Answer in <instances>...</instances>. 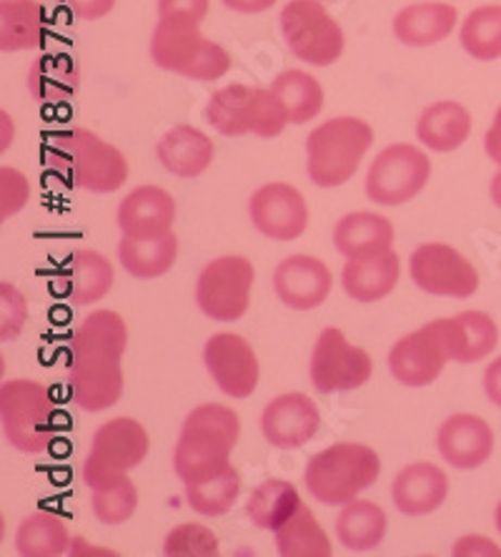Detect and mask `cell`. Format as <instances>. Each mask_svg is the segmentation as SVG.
Masks as SVG:
<instances>
[{
    "label": "cell",
    "instance_id": "2",
    "mask_svg": "<svg viewBox=\"0 0 501 557\" xmlns=\"http://www.w3.org/2000/svg\"><path fill=\"white\" fill-rule=\"evenodd\" d=\"M374 146V128L359 116H336L306 138V174L322 188L343 186Z\"/></svg>",
    "mask_w": 501,
    "mask_h": 557
},
{
    "label": "cell",
    "instance_id": "21",
    "mask_svg": "<svg viewBox=\"0 0 501 557\" xmlns=\"http://www.w3.org/2000/svg\"><path fill=\"white\" fill-rule=\"evenodd\" d=\"M73 403L86 412H103L123 395L121 359L113 357H73L71 364Z\"/></svg>",
    "mask_w": 501,
    "mask_h": 557
},
{
    "label": "cell",
    "instance_id": "3",
    "mask_svg": "<svg viewBox=\"0 0 501 557\" xmlns=\"http://www.w3.org/2000/svg\"><path fill=\"white\" fill-rule=\"evenodd\" d=\"M381 460L361 442H336L314 455L303 470V485L322 505H347L379 480Z\"/></svg>",
    "mask_w": 501,
    "mask_h": 557
},
{
    "label": "cell",
    "instance_id": "12",
    "mask_svg": "<svg viewBox=\"0 0 501 557\" xmlns=\"http://www.w3.org/2000/svg\"><path fill=\"white\" fill-rule=\"evenodd\" d=\"M409 274L431 297L469 299L479 289V272L462 251L441 242L422 244L409 261Z\"/></svg>",
    "mask_w": 501,
    "mask_h": 557
},
{
    "label": "cell",
    "instance_id": "7",
    "mask_svg": "<svg viewBox=\"0 0 501 557\" xmlns=\"http://www.w3.org/2000/svg\"><path fill=\"white\" fill-rule=\"evenodd\" d=\"M281 33L296 59L311 65H331L347 48L341 26L318 0H289L281 11Z\"/></svg>",
    "mask_w": 501,
    "mask_h": 557
},
{
    "label": "cell",
    "instance_id": "37",
    "mask_svg": "<svg viewBox=\"0 0 501 557\" xmlns=\"http://www.w3.org/2000/svg\"><path fill=\"white\" fill-rule=\"evenodd\" d=\"M301 505L299 490L291 482L271 478L253 490L249 505H246V515L259 530H278Z\"/></svg>",
    "mask_w": 501,
    "mask_h": 557
},
{
    "label": "cell",
    "instance_id": "35",
    "mask_svg": "<svg viewBox=\"0 0 501 557\" xmlns=\"http://www.w3.org/2000/svg\"><path fill=\"white\" fill-rule=\"evenodd\" d=\"M113 267L101 251L78 249L68 259V284L73 305H96L113 289Z\"/></svg>",
    "mask_w": 501,
    "mask_h": 557
},
{
    "label": "cell",
    "instance_id": "23",
    "mask_svg": "<svg viewBox=\"0 0 501 557\" xmlns=\"http://www.w3.org/2000/svg\"><path fill=\"white\" fill-rule=\"evenodd\" d=\"M393 224L374 211H351L341 216L334 228L336 251L347 259H372L391 251L393 247Z\"/></svg>",
    "mask_w": 501,
    "mask_h": 557
},
{
    "label": "cell",
    "instance_id": "40",
    "mask_svg": "<svg viewBox=\"0 0 501 557\" xmlns=\"http://www.w3.org/2000/svg\"><path fill=\"white\" fill-rule=\"evenodd\" d=\"M464 51L476 61L501 59V5H481L466 15L462 23Z\"/></svg>",
    "mask_w": 501,
    "mask_h": 557
},
{
    "label": "cell",
    "instance_id": "20",
    "mask_svg": "<svg viewBox=\"0 0 501 557\" xmlns=\"http://www.w3.org/2000/svg\"><path fill=\"white\" fill-rule=\"evenodd\" d=\"M206 44L209 38L201 33V23L184 15H166L153 28L151 59L159 69L186 78Z\"/></svg>",
    "mask_w": 501,
    "mask_h": 557
},
{
    "label": "cell",
    "instance_id": "41",
    "mask_svg": "<svg viewBox=\"0 0 501 557\" xmlns=\"http://www.w3.org/2000/svg\"><path fill=\"white\" fill-rule=\"evenodd\" d=\"M136 507L138 490L128 474L93 487V515L103 525H123L134 518Z\"/></svg>",
    "mask_w": 501,
    "mask_h": 557
},
{
    "label": "cell",
    "instance_id": "8",
    "mask_svg": "<svg viewBox=\"0 0 501 557\" xmlns=\"http://www.w3.org/2000/svg\"><path fill=\"white\" fill-rule=\"evenodd\" d=\"M431 178V161L418 146L391 144L376 156L366 174V196L379 207H401L424 191Z\"/></svg>",
    "mask_w": 501,
    "mask_h": 557
},
{
    "label": "cell",
    "instance_id": "49",
    "mask_svg": "<svg viewBox=\"0 0 501 557\" xmlns=\"http://www.w3.org/2000/svg\"><path fill=\"white\" fill-rule=\"evenodd\" d=\"M484 151L494 163H499L501 169V106L497 109V116H494V124L487 131V136H484Z\"/></svg>",
    "mask_w": 501,
    "mask_h": 557
},
{
    "label": "cell",
    "instance_id": "26",
    "mask_svg": "<svg viewBox=\"0 0 501 557\" xmlns=\"http://www.w3.org/2000/svg\"><path fill=\"white\" fill-rule=\"evenodd\" d=\"M449 357L459 364H474L487 359L499 344V326L487 311H462L443 319Z\"/></svg>",
    "mask_w": 501,
    "mask_h": 557
},
{
    "label": "cell",
    "instance_id": "34",
    "mask_svg": "<svg viewBox=\"0 0 501 557\" xmlns=\"http://www.w3.org/2000/svg\"><path fill=\"white\" fill-rule=\"evenodd\" d=\"M73 547L65 520L55 512H33L15 532V550L23 557H59Z\"/></svg>",
    "mask_w": 501,
    "mask_h": 557
},
{
    "label": "cell",
    "instance_id": "1",
    "mask_svg": "<svg viewBox=\"0 0 501 557\" xmlns=\"http://www.w3.org/2000/svg\"><path fill=\"white\" fill-rule=\"evenodd\" d=\"M241 434V420L226 405H199L188 412L174 453L178 478L199 482L231 465V453Z\"/></svg>",
    "mask_w": 501,
    "mask_h": 557
},
{
    "label": "cell",
    "instance_id": "38",
    "mask_svg": "<svg viewBox=\"0 0 501 557\" xmlns=\"http://www.w3.org/2000/svg\"><path fill=\"white\" fill-rule=\"evenodd\" d=\"M271 91L286 103L293 126L309 124L324 109V88L318 84V78L306 71L291 69L278 73L274 84H271Z\"/></svg>",
    "mask_w": 501,
    "mask_h": 557
},
{
    "label": "cell",
    "instance_id": "31",
    "mask_svg": "<svg viewBox=\"0 0 501 557\" xmlns=\"http://www.w3.org/2000/svg\"><path fill=\"white\" fill-rule=\"evenodd\" d=\"M128 347V326L111 309H98L80 322L71 339L73 357H113L121 359Z\"/></svg>",
    "mask_w": 501,
    "mask_h": 557
},
{
    "label": "cell",
    "instance_id": "11",
    "mask_svg": "<svg viewBox=\"0 0 501 557\" xmlns=\"http://www.w3.org/2000/svg\"><path fill=\"white\" fill-rule=\"evenodd\" d=\"M311 382L318 392H351L364 387L374 374V359L366 349L347 339L336 326H326L311 351Z\"/></svg>",
    "mask_w": 501,
    "mask_h": 557
},
{
    "label": "cell",
    "instance_id": "30",
    "mask_svg": "<svg viewBox=\"0 0 501 557\" xmlns=\"http://www.w3.org/2000/svg\"><path fill=\"white\" fill-rule=\"evenodd\" d=\"M389 518L372 499H351L336 518V537L351 553H372L384 543Z\"/></svg>",
    "mask_w": 501,
    "mask_h": 557
},
{
    "label": "cell",
    "instance_id": "33",
    "mask_svg": "<svg viewBox=\"0 0 501 557\" xmlns=\"http://www.w3.org/2000/svg\"><path fill=\"white\" fill-rule=\"evenodd\" d=\"M80 73L68 53H46L28 71V88L40 103H65L78 91Z\"/></svg>",
    "mask_w": 501,
    "mask_h": 557
},
{
    "label": "cell",
    "instance_id": "39",
    "mask_svg": "<svg viewBox=\"0 0 501 557\" xmlns=\"http://www.w3.org/2000/svg\"><path fill=\"white\" fill-rule=\"evenodd\" d=\"M238 493H241V474H238L234 465L186 485L188 505H191V510L203 515V518L226 515L238 499Z\"/></svg>",
    "mask_w": 501,
    "mask_h": 557
},
{
    "label": "cell",
    "instance_id": "13",
    "mask_svg": "<svg viewBox=\"0 0 501 557\" xmlns=\"http://www.w3.org/2000/svg\"><path fill=\"white\" fill-rule=\"evenodd\" d=\"M449 359L443 319H437L393 344L389 351V372L406 387H429Z\"/></svg>",
    "mask_w": 501,
    "mask_h": 557
},
{
    "label": "cell",
    "instance_id": "4",
    "mask_svg": "<svg viewBox=\"0 0 501 557\" xmlns=\"http://www.w3.org/2000/svg\"><path fill=\"white\" fill-rule=\"evenodd\" d=\"M203 116L221 136L253 134L274 138L291 124L289 109L271 88H251L243 84H231L213 94Z\"/></svg>",
    "mask_w": 501,
    "mask_h": 557
},
{
    "label": "cell",
    "instance_id": "22",
    "mask_svg": "<svg viewBox=\"0 0 501 557\" xmlns=\"http://www.w3.org/2000/svg\"><path fill=\"white\" fill-rule=\"evenodd\" d=\"M447 472L431 462L406 465L391 485L393 505H397L399 512L409 515V518H424V515L437 512L447 503Z\"/></svg>",
    "mask_w": 501,
    "mask_h": 557
},
{
    "label": "cell",
    "instance_id": "19",
    "mask_svg": "<svg viewBox=\"0 0 501 557\" xmlns=\"http://www.w3.org/2000/svg\"><path fill=\"white\" fill-rule=\"evenodd\" d=\"M176 221V199L155 184L136 186L118 207V226L130 239H153L171 232Z\"/></svg>",
    "mask_w": 501,
    "mask_h": 557
},
{
    "label": "cell",
    "instance_id": "51",
    "mask_svg": "<svg viewBox=\"0 0 501 557\" xmlns=\"http://www.w3.org/2000/svg\"><path fill=\"white\" fill-rule=\"evenodd\" d=\"M491 201L497 203V209H501V169L491 178Z\"/></svg>",
    "mask_w": 501,
    "mask_h": 557
},
{
    "label": "cell",
    "instance_id": "6",
    "mask_svg": "<svg viewBox=\"0 0 501 557\" xmlns=\"http://www.w3.org/2000/svg\"><path fill=\"white\" fill-rule=\"evenodd\" d=\"M55 146L73 186L90 194H113L128 182L126 156L93 131L71 128L55 136Z\"/></svg>",
    "mask_w": 501,
    "mask_h": 557
},
{
    "label": "cell",
    "instance_id": "17",
    "mask_svg": "<svg viewBox=\"0 0 501 557\" xmlns=\"http://www.w3.org/2000/svg\"><path fill=\"white\" fill-rule=\"evenodd\" d=\"M334 286V274L322 259L311 253L286 257L274 272L276 297L293 311H311L322 307Z\"/></svg>",
    "mask_w": 501,
    "mask_h": 557
},
{
    "label": "cell",
    "instance_id": "45",
    "mask_svg": "<svg viewBox=\"0 0 501 557\" xmlns=\"http://www.w3.org/2000/svg\"><path fill=\"white\" fill-rule=\"evenodd\" d=\"M211 0H159V15H184V18H193L196 23H203L209 15Z\"/></svg>",
    "mask_w": 501,
    "mask_h": 557
},
{
    "label": "cell",
    "instance_id": "10",
    "mask_svg": "<svg viewBox=\"0 0 501 557\" xmlns=\"http://www.w3.org/2000/svg\"><path fill=\"white\" fill-rule=\"evenodd\" d=\"M256 269L246 257L228 253L203 267L196 282L199 309L213 322H236L251 305V289Z\"/></svg>",
    "mask_w": 501,
    "mask_h": 557
},
{
    "label": "cell",
    "instance_id": "29",
    "mask_svg": "<svg viewBox=\"0 0 501 557\" xmlns=\"http://www.w3.org/2000/svg\"><path fill=\"white\" fill-rule=\"evenodd\" d=\"M48 13L40 0H0V48L30 51L46 44Z\"/></svg>",
    "mask_w": 501,
    "mask_h": 557
},
{
    "label": "cell",
    "instance_id": "43",
    "mask_svg": "<svg viewBox=\"0 0 501 557\" xmlns=\"http://www.w3.org/2000/svg\"><path fill=\"white\" fill-rule=\"evenodd\" d=\"M28 319L26 297L13 284H0V339H15Z\"/></svg>",
    "mask_w": 501,
    "mask_h": 557
},
{
    "label": "cell",
    "instance_id": "48",
    "mask_svg": "<svg viewBox=\"0 0 501 557\" xmlns=\"http://www.w3.org/2000/svg\"><path fill=\"white\" fill-rule=\"evenodd\" d=\"M484 395L489 397L491 405L501 409V357H497L487 370H484Z\"/></svg>",
    "mask_w": 501,
    "mask_h": 557
},
{
    "label": "cell",
    "instance_id": "15",
    "mask_svg": "<svg viewBox=\"0 0 501 557\" xmlns=\"http://www.w3.org/2000/svg\"><path fill=\"white\" fill-rule=\"evenodd\" d=\"M203 362L213 382L234 399L251 397L259 387V357L241 334L218 332L203 347Z\"/></svg>",
    "mask_w": 501,
    "mask_h": 557
},
{
    "label": "cell",
    "instance_id": "47",
    "mask_svg": "<svg viewBox=\"0 0 501 557\" xmlns=\"http://www.w3.org/2000/svg\"><path fill=\"white\" fill-rule=\"evenodd\" d=\"M65 5H68L78 18L101 21L116 8V0H65Z\"/></svg>",
    "mask_w": 501,
    "mask_h": 557
},
{
    "label": "cell",
    "instance_id": "28",
    "mask_svg": "<svg viewBox=\"0 0 501 557\" xmlns=\"http://www.w3.org/2000/svg\"><path fill=\"white\" fill-rule=\"evenodd\" d=\"M416 136L426 149L449 153L462 149L472 136V113L459 101H437L416 121Z\"/></svg>",
    "mask_w": 501,
    "mask_h": 557
},
{
    "label": "cell",
    "instance_id": "27",
    "mask_svg": "<svg viewBox=\"0 0 501 557\" xmlns=\"http://www.w3.org/2000/svg\"><path fill=\"white\" fill-rule=\"evenodd\" d=\"M401 276L399 253L386 251L372 259H349L341 272L343 292L359 305H374L397 289Z\"/></svg>",
    "mask_w": 501,
    "mask_h": 557
},
{
    "label": "cell",
    "instance_id": "16",
    "mask_svg": "<svg viewBox=\"0 0 501 557\" xmlns=\"http://www.w3.org/2000/svg\"><path fill=\"white\" fill-rule=\"evenodd\" d=\"M322 428V414L309 395L286 392L271 399L261 414V432L268 445L278 449H296L316 437Z\"/></svg>",
    "mask_w": 501,
    "mask_h": 557
},
{
    "label": "cell",
    "instance_id": "36",
    "mask_svg": "<svg viewBox=\"0 0 501 557\" xmlns=\"http://www.w3.org/2000/svg\"><path fill=\"white\" fill-rule=\"evenodd\" d=\"M276 550L281 557H331L334 547L316 515L301 505L281 528L274 530Z\"/></svg>",
    "mask_w": 501,
    "mask_h": 557
},
{
    "label": "cell",
    "instance_id": "9",
    "mask_svg": "<svg viewBox=\"0 0 501 557\" xmlns=\"http://www.w3.org/2000/svg\"><path fill=\"white\" fill-rule=\"evenodd\" d=\"M148 449H151V440L138 420L116 417V420L101 424L93 434V447H90V455L84 462L86 485L93 490L101 482L123 478L146 460Z\"/></svg>",
    "mask_w": 501,
    "mask_h": 557
},
{
    "label": "cell",
    "instance_id": "52",
    "mask_svg": "<svg viewBox=\"0 0 501 557\" xmlns=\"http://www.w3.org/2000/svg\"><path fill=\"white\" fill-rule=\"evenodd\" d=\"M497 530L501 532V503L497 505Z\"/></svg>",
    "mask_w": 501,
    "mask_h": 557
},
{
    "label": "cell",
    "instance_id": "44",
    "mask_svg": "<svg viewBox=\"0 0 501 557\" xmlns=\"http://www.w3.org/2000/svg\"><path fill=\"white\" fill-rule=\"evenodd\" d=\"M30 199V184L23 171L3 166L0 169V219L8 221L26 207Z\"/></svg>",
    "mask_w": 501,
    "mask_h": 557
},
{
    "label": "cell",
    "instance_id": "14",
    "mask_svg": "<svg viewBox=\"0 0 501 557\" xmlns=\"http://www.w3.org/2000/svg\"><path fill=\"white\" fill-rule=\"evenodd\" d=\"M251 224L268 239L293 242L309 226V203L299 188L284 182L264 184L249 201Z\"/></svg>",
    "mask_w": 501,
    "mask_h": 557
},
{
    "label": "cell",
    "instance_id": "5",
    "mask_svg": "<svg viewBox=\"0 0 501 557\" xmlns=\"http://www.w3.org/2000/svg\"><path fill=\"white\" fill-rule=\"evenodd\" d=\"M55 403L43 384L36 380H8L0 387V422L3 434L15 449L40 455L53 445Z\"/></svg>",
    "mask_w": 501,
    "mask_h": 557
},
{
    "label": "cell",
    "instance_id": "25",
    "mask_svg": "<svg viewBox=\"0 0 501 557\" xmlns=\"http://www.w3.org/2000/svg\"><path fill=\"white\" fill-rule=\"evenodd\" d=\"M459 11L451 3H414L401 8L393 18V36L409 48H429L451 36Z\"/></svg>",
    "mask_w": 501,
    "mask_h": 557
},
{
    "label": "cell",
    "instance_id": "46",
    "mask_svg": "<svg viewBox=\"0 0 501 557\" xmlns=\"http://www.w3.org/2000/svg\"><path fill=\"white\" fill-rule=\"evenodd\" d=\"M454 555L456 557H474V555L501 557V547L494 543V540L484 535H466L454 545Z\"/></svg>",
    "mask_w": 501,
    "mask_h": 557
},
{
    "label": "cell",
    "instance_id": "32",
    "mask_svg": "<svg viewBox=\"0 0 501 557\" xmlns=\"http://www.w3.org/2000/svg\"><path fill=\"white\" fill-rule=\"evenodd\" d=\"M123 269L136 278H159L174 269L178 259V239L174 232L153 239H130L123 236L118 244Z\"/></svg>",
    "mask_w": 501,
    "mask_h": 557
},
{
    "label": "cell",
    "instance_id": "50",
    "mask_svg": "<svg viewBox=\"0 0 501 557\" xmlns=\"http://www.w3.org/2000/svg\"><path fill=\"white\" fill-rule=\"evenodd\" d=\"M278 0H224L226 8H231L236 13H243V15H256V13H264L268 8H274Z\"/></svg>",
    "mask_w": 501,
    "mask_h": 557
},
{
    "label": "cell",
    "instance_id": "24",
    "mask_svg": "<svg viewBox=\"0 0 501 557\" xmlns=\"http://www.w3.org/2000/svg\"><path fill=\"white\" fill-rule=\"evenodd\" d=\"M155 153H159V161L168 174L178 178H196L213 163L216 146L201 128L180 124L161 136Z\"/></svg>",
    "mask_w": 501,
    "mask_h": 557
},
{
    "label": "cell",
    "instance_id": "42",
    "mask_svg": "<svg viewBox=\"0 0 501 557\" xmlns=\"http://www.w3.org/2000/svg\"><path fill=\"white\" fill-rule=\"evenodd\" d=\"M163 555L168 557H216L218 555V537L213 535L211 528L199 525V522H180L166 535L163 543Z\"/></svg>",
    "mask_w": 501,
    "mask_h": 557
},
{
    "label": "cell",
    "instance_id": "18",
    "mask_svg": "<svg viewBox=\"0 0 501 557\" xmlns=\"http://www.w3.org/2000/svg\"><path fill=\"white\" fill-rule=\"evenodd\" d=\"M494 430L479 414L456 412L439 428L437 447L454 470H476L494 455Z\"/></svg>",
    "mask_w": 501,
    "mask_h": 557
}]
</instances>
